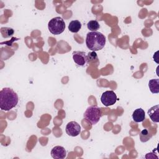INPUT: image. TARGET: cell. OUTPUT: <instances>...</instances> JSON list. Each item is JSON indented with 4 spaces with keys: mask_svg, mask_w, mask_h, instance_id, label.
Returning <instances> with one entry per match:
<instances>
[{
    "mask_svg": "<svg viewBox=\"0 0 159 159\" xmlns=\"http://www.w3.org/2000/svg\"><path fill=\"white\" fill-rule=\"evenodd\" d=\"M18 96L10 88H4L0 91V108L2 111H8L18 103Z\"/></svg>",
    "mask_w": 159,
    "mask_h": 159,
    "instance_id": "1",
    "label": "cell"
},
{
    "mask_svg": "<svg viewBox=\"0 0 159 159\" xmlns=\"http://www.w3.org/2000/svg\"><path fill=\"white\" fill-rule=\"evenodd\" d=\"M106 42V37L99 32H90L87 34L86 38V46L93 52L101 50L104 47Z\"/></svg>",
    "mask_w": 159,
    "mask_h": 159,
    "instance_id": "2",
    "label": "cell"
},
{
    "mask_svg": "<svg viewBox=\"0 0 159 159\" xmlns=\"http://www.w3.org/2000/svg\"><path fill=\"white\" fill-rule=\"evenodd\" d=\"M102 116L101 108L97 106H89L83 114L84 118L92 125L96 124Z\"/></svg>",
    "mask_w": 159,
    "mask_h": 159,
    "instance_id": "3",
    "label": "cell"
},
{
    "mask_svg": "<svg viewBox=\"0 0 159 159\" xmlns=\"http://www.w3.org/2000/svg\"><path fill=\"white\" fill-rule=\"evenodd\" d=\"M48 28L51 34L53 35H59L65 30V21L60 17L52 18L48 23Z\"/></svg>",
    "mask_w": 159,
    "mask_h": 159,
    "instance_id": "4",
    "label": "cell"
},
{
    "mask_svg": "<svg viewBox=\"0 0 159 159\" xmlns=\"http://www.w3.org/2000/svg\"><path fill=\"white\" fill-rule=\"evenodd\" d=\"M117 100V96L113 91H106L104 92L101 97V101L102 104L107 107L114 104Z\"/></svg>",
    "mask_w": 159,
    "mask_h": 159,
    "instance_id": "5",
    "label": "cell"
},
{
    "mask_svg": "<svg viewBox=\"0 0 159 159\" xmlns=\"http://www.w3.org/2000/svg\"><path fill=\"white\" fill-rule=\"evenodd\" d=\"M65 130L68 135L76 137L81 132V126L78 122L75 121H71L67 124Z\"/></svg>",
    "mask_w": 159,
    "mask_h": 159,
    "instance_id": "6",
    "label": "cell"
},
{
    "mask_svg": "<svg viewBox=\"0 0 159 159\" xmlns=\"http://www.w3.org/2000/svg\"><path fill=\"white\" fill-rule=\"evenodd\" d=\"M73 59L79 66H84L88 63V57L85 52L75 51L73 52Z\"/></svg>",
    "mask_w": 159,
    "mask_h": 159,
    "instance_id": "7",
    "label": "cell"
},
{
    "mask_svg": "<svg viewBox=\"0 0 159 159\" xmlns=\"http://www.w3.org/2000/svg\"><path fill=\"white\" fill-rule=\"evenodd\" d=\"M51 156L55 159H63L66 157V152L63 147L55 146L51 150Z\"/></svg>",
    "mask_w": 159,
    "mask_h": 159,
    "instance_id": "8",
    "label": "cell"
},
{
    "mask_svg": "<svg viewBox=\"0 0 159 159\" xmlns=\"http://www.w3.org/2000/svg\"><path fill=\"white\" fill-rule=\"evenodd\" d=\"M148 114L150 119L155 123L159 122V106L155 105L150 107L148 111Z\"/></svg>",
    "mask_w": 159,
    "mask_h": 159,
    "instance_id": "9",
    "label": "cell"
},
{
    "mask_svg": "<svg viewBox=\"0 0 159 159\" xmlns=\"http://www.w3.org/2000/svg\"><path fill=\"white\" fill-rule=\"evenodd\" d=\"M145 117V114L144 110L142 108H138L135 109L132 114V118L135 122H140L143 121Z\"/></svg>",
    "mask_w": 159,
    "mask_h": 159,
    "instance_id": "10",
    "label": "cell"
},
{
    "mask_svg": "<svg viewBox=\"0 0 159 159\" xmlns=\"http://www.w3.org/2000/svg\"><path fill=\"white\" fill-rule=\"evenodd\" d=\"M148 87L153 94H158L159 93V79L150 80L148 82Z\"/></svg>",
    "mask_w": 159,
    "mask_h": 159,
    "instance_id": "11",
    "label": "cell"
},
{
    "mask_svg": "<svg viewBox=\"0 0 159 159\" xmlns=\"http://www.w3.org/2000/svg\"><path fill=\"white\" fill-rule=\"evenodd\" d=\"M81 28V24L78 20H71L68 25V29L70 32L77 33Z\"/></svg>",
    "mask_w": 159,
    "mask_h": 159,
    "instance_id": "12",
    "label": "cell"
},
{
    "mask_svg": "<svg viewBox=\"0 0 159 159\" xmlns=\"http://www.w3.org/2000/svg\"><path fill=\"white\" fill-rule=\"evenodd\" d=\"M152 137V134H151L147 129L142 130L140 133V140L142 142H146L148 141Z\"/></svg>",
    "mask_w": 159,
    "mask_h": 159,
    "instance_id": "13",
    "label": "cell"
},
{
    "mask_svg": "<svg viewBox=\"0 0 159 159\" xmlns=\"http://www.w3.org/2000/svg\"><path fill=\"white\" fill-rule=\"evenodd\" d=\"M0 31L2 34V36L4 38L10 37L14 33V30H13V29L10 27H1Z\"/></svg>",
    "mask_w": 159,
    "mask_h": 159,
    "instance_id": "14",
    "label": "cell"
},
{
    "mask_svg": "<svg viewBox=\"0 0 159 159\" xmlns=\"http://www.w3.org/2000/svg\"><path fill=\"white\" fill-rule=\"evenodd\" d=\"M87 27L89 30H91L92 32H94L99 29L100 25H99V22L97 20H90L88 22Z\"/></svg>",
    "mask_w": 159,
    "mask_h": 159,
    "instance_id": "15",
    "label": "cell"
}]
</instances>
